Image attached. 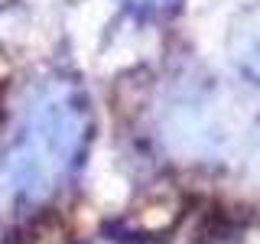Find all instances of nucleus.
Returning a JSON list of instances; mask_svg holds the SVG:
<instances>
[{"label": "nucleus", "mask_w": 260, "mask_h": 244, "mask_svg": "<svg viewBox=\"0 0 260 244\" xmlns=\"http://www.w3.org/2000/svg\"><path fill=\"white\" fill-rule=\"evenodd\" d=\"M88 111L72 85H46L29 101L16 140L0 153V215L43 202L75 166Z\"/></svg>", "instance_id": "1"}, {"label": "nucleus", "mask_w": 260, "mask_h": 244, "mask_svg": "<svg viewBox=\"0 0 260 244\" xmlns=\"http://www.w3.org/2000/svg\"><path fill=\"white\" fill-rule=\"evenodd\" d=\"M179 0H127V7L134 13H143V16H153V13H166L173 10Z\"/></svg>", "instance_id": "2"}]
</instances>
